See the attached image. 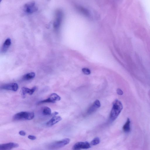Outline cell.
Wrapping results in <instances>:
<instances>
[{
  "mask_svg": "<svg viewBox=\"0 0 150 150\" xmlns=\"http://www.w3.org/2000/svg\"><path fill=\"white\" fill-rule=\"evenodd\" d=\"M123 108V104L120 101L116 99L114 101L110 115L111 121L113 122L117 118Z\"/></svg>",
  "mask_w": 150,
  "mask_h": 150,
  "instance_id": "cell-1",
  "label": "cell"
},
{
  "mask_svg": "<svg viewBox=\"0 0 150 150\" xmlns=\"http://www.w3.org/2000/svg\"><path fill=\"white\" fill-rule=\"evenodd\" d=\"M34 117V113L32 112L23 111L15 114L13 117L15 121L30 120Z\"/></svg>",
  "mask_w": 150,
  "mask_h": 150,
  "instance_id": "cell-2",
  "label": "cell"
},
{
  "mask_svg": "<svg viewBox=\"0 0 150 150\" xmlns=\"http://www.w3.org/2000/svg\"><path fill=\"white\" fill-rule=\"evenodd\" d=\"M70 140L69 139H65L60 141L53 142L50 144L48 146V148L50 149H56L61 148L69 143Z\"/></svg>",
  "mask_w": 150,
  "mask_h": 150,
  "instance_id": "cell-3",
  "label": "cell"
},
{
  "mask_svg": "<svg viewBox=\"0 0 150 150\" xmlns=\"http://www.w3.org/2000/svg\"><path fill=\"white\" fill-rule=\"evenodd\" d=\"M63 12L61 10H57L56 13L55 20L53 24L55 29H57L59 28L63 20Z\"/></svg>",
  "mask_w": 150,
  "mask_h": 150,
  "instance_id": "cell-4",
  "label": "cell"
},
{
  "mask_svg": "<svg viewBox=\"0 0 150 150\" xmlns=\"http://www.w3.org/2000/svg\"><path fill=\"white\" fill-rule=\"evenodd\" d=\"M61 99V97L60 96L56 93H53L51 94L48 98L39 101L38 104H40L46 103H55L57 101L60 100Z\"/></svg>",
  "mask_w": 150,
  "mask_h": 150,
  "instance_id": "cell-5",
  "label": "cell"
},
{
  "mask_svg": "<svg viewBox=\"0 0 150 150\" xmlns=\"http://www.w3.org/2000/svg\"><path fill=\"white\" fill-rule=\"evenodd\" d=\"M24 8L25 12L29 14L34 13L38 10V8L35 6V2H29L26 4Z\"/></svg>",
  "mask_w": 150,
  "mask_h": 150,
  "instance_id": "cell-6",
  "label": "cell"
},
{
  "mask_svg": "<svg viewBox=\"0 0 150 150\" xmlns=\"http://www.w3.org/2000/svg\"><path fill=\"white\" fill-rule=\"evenodd\" d=\"M91 147V145L87 142H79L76 143L73 147V150H80L89 149Z\"/></svg>",
  "mask_w": 150,
  "mask_h": 150,
  "instance_id": "cell-7",
  "label": "cell"
},
{
  "mask_svg": "<svg viewBox=\"0 0 150 150\" xmlns=\"http://www.w3.org/2000/svg\"><path fill=\"white\" fill-rule=\"evenodd\" d=\"M18 85L16 83H13L2 85L1 87V89L16 92L18 90Z\"/></svg>",
  "mask_w": 150,
  "mask_h": 150,
  "instance_id": "cell-8",
  "label": "cell"
},
{
  "mask_svg": "<svg viewBox=\"0 0 150 150\" xmlns=\"http://www.w3.org/2000/svg\"><path fill=\"white\" fill-rule=\"evenodd\" d=\"M101 103L98 100H97L90 106L87 111V113L88 114H91L93 113L101 106Z\"/></svg>",
  "mask_w": 150,
  "mask_h": 150,
  "instance_id": "cell-9",
  "label": "cell"
},
{
  "mask_svg": "<svg viewBox=\"0 0 150 150\" xmlns=\"http://www.w3.org/2000/svg\"><path fill=\"white\" fill-rule=\"evenodd\" d=\"M19 145L16 143L11 142L0 145V150H10L19 147Z\"/></svg>",
  "mask_w": 150,
  "mask_h": 150,
  "instance_id": "cell-10",
  "label": "cell"
},
{
  "mask_svg": "<svg viewBox=\"0 0 150 150\" xmlns=\"http://www.w3.org/2000/svg\"><path fill=\"white\" fill-rule=\"evenodd\" d=\"M62 120V118L60 116L53 117L47 123L46 125L47 127H51L61 121Z\"/></svg>",
  "mask_w": 150,
  "mask_h": 150,
  "instance_id": "cell-11",
  "label": "cell"
},
{
  "mask_svg": "<svg viewBox=\"0 0 150 150\" xmlns=\"http://www.w3.org/2000/svg\"><path fill=\"white\" fill-rule=\"evenodd\" d=\"M36 87H34L32 89H29L28 88L23 87L22 88V96L24 97L27 94H28L30 95H32L34 94V92L37 89Z\"/></svg>",
  "mask_w": 150,
  "mask_h": 150,
  "instance_id": "cell-12",
  "label": "cell"
},
{
  "mask_svg": "<svg viewBox=\"0 0 150 150\" xmlns=\"http://www.w3.org/2000/svg\"><path fill=\"white\" fill-rule=\"evenodd\" d=\"M76 8L82 14H84L85 16L88 17L92 18V14L90 13V12L87 9L80 6L78 5L76 6Z\"/></svg>",
  "mask_w": 150,
  "mask_h": 150,
  "instance_id": "cell-13",
  "label": "cell"
},
{
  "mask_svg": "<svg viewBox=\"0 0 150 150\" xmlns=\"http://www.w3.org/2000/svg\"><path fill=\"white\" fill-rule=\"evenodd\" d=\"M11 40L9 38H8L5 41L2 46L1 49V52L2 53H5L8 51L9 47L11 44Z\"/></svg>",
  "mask_w": 150,
  "mask_h": 150,
  "instance_id": "cell-14",
  "label": "cell"
},
{
  "mask_svg": "<svg viewBox=\"0 0 150 150\" xmlns=\"http://www.w3.org/2000/svg\"><path fill=\"white\" fill-rule=\"evenodd\" d=\"M130 121L129 118H128L126 123L123 127V131L126 133H129L130 131Z\"/></svg>",
  "mask_w": 150,
  "mask_h": 150,
  "instance_id": "cell-15",
  "label": "cell"
},
{
  "mask_svg": "<svg viewBox=\"0 0 150 150\" xmlns=\"http://www.w3.org/2000/svg\"><path fill=\"white\" fill-rule=\"evenodd\" d=\"M35 76V74L34 73H31L27 74L24 76L23 79L24 80H29L34 78Z\"/></svg>",
  "mask_w": 150,
  "mask_h": 150,
  "instance_id": "cell-16",
  "label": "cell"
},
{
  "mask_svg": "<svg viewBox=\"0 0 150 150\" xmlns=\"http://www.w3.org/2000/svg\"><path fill=\"white\" fill-rule=\"evenodd\" d=\"M42 113L45 116L51 115V109L48 107H44L42 109Z\"/></svg>",
  "mask_w": 150,
  "mask_h": 150,
  "instance_id": "cell-17",
  "label": "cell"
},
{
  "mask_svg": "<svg viewBox=\"0 0 150 150\" xmlns=\"http://www.w3.org/2000/svg\"><path fill=\"white\" fill-rule=\"evenodd\" d=\"M100 142V139L98 137H96L92 140L90 143V145L92 146H95L98 144Z\"/></svg>",
  "mask_w": 150,
  "mask_h": 150,
  "instance_id": "cell-18",
  "label": "cell"
},
{
  "mask_svg": "<svg viewBox=\"0 0 150 150\" xmlns=\"http://www.w3.org/2000/svg\"><path fill=\"white\" fill-rule=\"evenodd\" d=\"M82 70L83 73L85 75H89L91 73V71L89 69L87 68H83Z\"/></svg>",
  "mask_w": 150,
  "mask_h": 150,
  "instance_id": "cell-19",
  "label": "cell"
},
{
  "mask_svg": "<svg viewBox=\"0 0 150 150\" xmlns=\"http://www.w3.org/2000/svg\"><path fill=\"white\" fill-rule=\"evenodd\" d=\"M28 138L29 139L32 140H34L37 139L36 137L34 136V135H29L28 136Z\"/></svg>",
  "mask_w": 150,
  "mask_h": 150,
  "instance_id": "cell-20",
  "label": "cell"
},
{
  "mask_svg": "<svg viewBox=\"0 0 150 150\" xmlns=\"http://www.w3.org/2000/svg\"><path fill=\"white\" fill-rule=\"evenodd\" d=\"M117 92L118 94L122 95L123 94V92L122 90L120 89H118L117 90Z\"/></svg>",
  "mask_w": 150,
  "mask_h": 150,
  "instance_id": "cell-21",
  "label": "cell"
},
{
  "mask_svg": "<svg viewBox=\"0 0 150 150\" xmlns=\"http://www.w3.org/2000/svg\"><path fill=\"white\" fill-rule=\"evenodd\" d=\"M19 133L20 135L22 136H25L26 135V133L23 130L20 131Z\"/></svg>",
  "mask_w": 150,
  "mask_h": 150,
  "instance_id": "cell-22",
  "label": "cell"
},
{
  "mask_svg": "<svg viewBox=\"0 0 150 150\" xmlns=\"http://www.w3.org/2000/svg\"><path fill=\"white\" fill-rule=\"evenodd\" d=\"M58 114L59 113L57 112H55L51 114V116L52 117H53L56 116L57 115H58Z\"/></svg>",
  "mask_w": 150,
  "mask_h": 150,
  "instance_id": "cell-23",
  "label": "cell"
}]
</instances>
